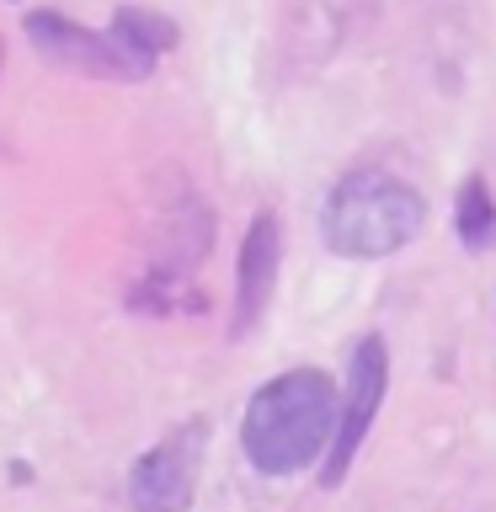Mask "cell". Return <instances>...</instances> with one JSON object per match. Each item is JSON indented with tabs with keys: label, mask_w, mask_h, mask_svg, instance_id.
<instances>
[{
	"label": "cell",
	"mask_w": 496,
	"mask_h": 512,
	"mask_svg": "<svg viewBox=\"0 0 496 512\" xmlns=\"http://www.w3.org/2000/svg\"><path fill=\"white\" fill-rule=\"evenodd\" d=\"M27 38L38 43V54H48L54 64H70L80 75H107V80H139L150 75V64H139L128 48L118 43V32H86L75 22H64L54 11H32L27 16Z\"/></svg>",
	"instance_id": "5"
},
{
	"label": "cell",
	"mask_w": 496,
	"mask_h": 512,
	"mask_svg": "<svg viewBox=\"0 0 496 512\" xmlns=\"http://www.w3.org/2000/svg\"><path fill=\"white\" fill-rule=\"evenodd\" d=\"M272 278H278V219L256 214L246 230V246H240V278H235V336H246L256 326V315L267 310Z\"/></svg>",
	"instance_id": "6"
},
{
	"label": "cell",
	"mask_w": 496,
	"mask_h": 512,
	"mask_svg": "<svg viewBox=\"0 0 496 512\" xmlns=\"http://www.w3.org/2000/svg\"><path fill=\"white\" fill-rule=\"evenodd\" d=\"M459 240L470 251H486L496 246V203H491V187L470 176V182L459 187Z\"/></svg>",
	"instance_id": "8"
},
{
	"label": "cell",
	"mask_w": 496,
	"mask_h": 512,
	"mask_svg": "<svg viewBox=\"0 0 496 512\" xmlns=\"http://www.w3.org/2000/svg\"><path fill=\"white\" fill-rule=\"evenodd\" d=\"M203 448H208V422H187L166 443H155L134 464V475H128V502H134V512H187L192 486H198Z\"/></svg>",
	"instance_id": "4"
},
{
	"label": "cell",
	"mask_w": 496,
	"mask_h": 512,
	"mask_svg": "<svg viewBox=\"0 0 496 512\" xmlns=\"http://www.w3.org/2000/svg\"><path fill=\"white\" fill-rule=\"evenodd\" d=\"M384 384H390V358H384V342L379 336H363L347 358V400H342V422H336V438H331V454H326V470L320 480L336 491L358 459V448L374 427V416L384 406Z\"/></svg>",
	"instance_id": "3"
},
{
	"label": "cell",
	"mask_w": 496,
	"mask_h": 512,
	"mask_svg": "<svg viewBox=\"0 0 496 512\" xmlns=\"http://www.w3.org/2000/svg\"><path fill=\"white\" fill-rule=\"evenodd\" d=\"M336 422H342L336 384L320 368H288L251 395L240 443L262 475H294L310 470L320 454H331Z\"/></svg>",
	"instance_id": "1"
},
{
	"label": "cell",
	"mask_w": 496,
	"mask_h": 512,
	"mask_svg": "<svg viewBox=\"0 0 496 512\" xmlns=\"http://www.w3.org/2000/svg\"><path fill=\"white\" fill-rule=\"evenodd\" d=\"M112 32H118V43H123L139 64H155V59L176 43V27L166 22V16H155V11H134V6L112 16Z\"/></svg>",
	"instance_id": "7"
},
{
	"label": "cell",
	"mask_w": 496,
	"mask_h": 512,
	"mask_svg": "<svg viewBox=\"0 0 496 512\" xmlns=\"http://www.w3.org/2000/svg\"><path fill=\"white\" fill-rule=\"evenodd\" d=\"M422 224H427L422 192L384 171H352L347 182H336V192L326 198V214H320L326 246L336 256H358V262L395 256L400 246H411L422 235Z\"/></svg>",
	"instance_id": "2"
}]
</instances>
